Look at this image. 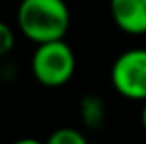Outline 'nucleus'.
Returning <instances> with one entry per match:
<instances>
[{"instance_id":"4","label":"nucleus","mask_w":146,"mask_h":144,"mask_svg":"<svg viewBox=\"0 0 146 144\" xmlns=\"http://www.w3.org/2000/svg\"><path fill=\"white\" fill-rule=\"evenodd\" d=\"M109 8L113 22L124 34H146V0H109Z\"/></svg>"},{"instance_id":"6","label":"nucleus","mask_w":146,"mask_h":144,"mask_svg":"<svg viewBox=\"0 0 146 144\" xmlns=\"http://www.w3.org/2000/svg\"><path fill=\"white\" fill-rule=\"evenodd\" d=\"M46 144H89L85 134L77 128L71 126H63V128H57L49 134V138L46 140Z\"/></svg>"},{"instance_id":"3","label":"nucleus","mask_w":146,"mask_h":144,"mask_svg":"<svg viewBox=\"0 0 146 144\" xmlns=\"http://www.w3.org/2000/svg\"><path fill=\"white\" fill-rule=\"evenodd\" d=\"M111 81L117 93L130 101H146V48L122 51L113 61Z\"/></svg>"},{"instance_id":"9","label":"nucleus","mask_w":146,"mask_h":144,"mask_svg":"<svg viewBox=\"0 0 146 144\" xmlns=\"http://www.w3.org/2000/svg\"><path fill=\"white\" fill-rule=\"evenodd\" d=\"M140 122H142V128L146 132V101H144V107H142V115H140Z\"/></svg>"},{"instance_id":"2","label":"nucleus","mask_w":146,"mask_h":144,"mask_svg":"<svg viewBox=\"0 0 146 144\" xmlns=\"http://www.w3.org/2000/svg\"><path fill=\"white\" fill-rule=\"evenodd\" d=\"M32 73L44 87L55 89L69 83L75 73V53L65 40L40 44L32 55Z\"/></svg>"},{"instance_id":"7","label":"nucleus","mask_w":146,"mask_h":144,"mask_svg":"<svg viewBox=\"0 0 146 144\" xmlns=\"http://www.w3.org/2000/svg\"><path fill=\"white\" fill-rule=\"evenodd\" d=\"M14 44H16L14 30L6 24V22L0 20V57L8 55V53L14 49Z\"/></svg>"},{"instance_id":"5","label":"nucleus","mask_w":146,"mask_h":144,"mask_svg":"<svg viewBox=\"0 0 146 144\" xmlns=\"http://www.w3.org/2000/svg\"><path fill=\"white\" fill-rule=\"evenodd\" d=\"M79 111L87 128H99L105 122V103L99 95H85L79 103Z\"/></svg>"},{"instance_id":"1","label":"nucleus","mask_w":146,"mask_h":144,"mask_svg":"<svg viewBox=\"0 0 146 144\" xmlns=\"http://www.w3.org/2000/svg\"><path fill=\"white\" fill-rule=\"evenodd\" d=\"M16 22L22 36L40 46L65 40L71 12L65 0H22L18 4Z\"/></svg>"},{"instance_id":"8","label":"nucleus","mask_w":146,"mask_h":144,"mask_svg":"<svg viewBox=\"0 0 146 144\" xmlns=\"http://www.w3.org/2000/svg\"><path fill=\"white\" fill-rule=\"evenodd\" d=\"M12 144H46V142H42L38 138H18V140H14Z\"/></svg>"}]
</instances>
